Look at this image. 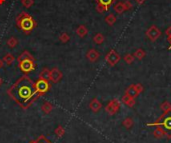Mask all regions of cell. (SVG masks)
I'll list each match as a JSON object with an SVG mask.
<instances>
[{
    "label": "cell",
    "instance_id": "obj_1",
    "mask_svg": "<svg viewBox=\"0 0 171 143\" xmlns=\"http://www.w3.org/2000/svg\"><path fill=\"white\" fill-rule=\"evenodd\" d=\"M8 93L15 101H17L21 106L26 107L37 96L34 83L28 77H22L10 88Z\"/></svg>",
    "mask_w": 171,
    "mask_h": 143
},
{
    "label": "cell",
    "instance_id": "obj_2",
    "mask_svg": "<svg viewBox=\"0 0 171 143\" xmlns=\"http://www.w3.org/2000/svg\"><path fill=\"white\" fill-rule=\"evenodd\" d=\"M147 126L149 127H160L165 133V137L167 139H171V111L163 112L154 122L147 123Z\"/></svg>",
    "mask_w": 171,
    "mask_h": 143
},
{
    "label": "cell",
    "instance_id": "obj_3",
    "mask_svg": "<svg viewBox=\"0 0 171 143\" xmlns=\"http://www.w3.org/2000/svg\"><path fill=\"white\" fill-rule=\"evenodd\" d=\"M16 25L19 27V29L23 31L25 34H29V33L36 27V22L33 19V17L26 12H21L18 14L15 18Z\"/></svg>",
    "mask_w": 171,
    "mask_h": 143
},
{
    "label": "cell",
    "instance_id": "obj_4",
    "mask_svg": "<svg viewBox=\"0 0 171 143\" xmlns=\"http://www.w3.org/2000/svg\"><path fill=\"white\" fill-rule=\"evenodd\" d=\"M132 8H133V4L130 1H128V0H126V1H120L113 5V10L117 14H122L125 11H129Z\"/></svg>",
    "mask_w": 171,
    "mask_h": 143
},
{
    "label": "cell",
    "instance_id": "obj_5",
    "mask_svg": "<svg viewBox=\"0 0 171 143\" xmlns=\"http://www.w3.org/2000/svg\"><path fill=\"white\" fill-rule=\"evenodd\" d=\"M18 62H19V68L23 73L32 72L36 67L34 60H31V59H24Z\"/></svg>",
    "mask_w": 171,
    "mask_h": 143
},
{
    "label": "cell",
    "instance_id": "obj_6",
    "mask_svg": "<svg viewBox=\"0 0 171 143\" xmlns=\"http://www.w3.org/2000/svg\"><path fill=\"white\" fill-rule=\"evenodd\" d=\"M116 0H96V11L99 13H104L115 3Z\"/></svg>",
    "mask_w": 171,
    "mask_h": 143
},
{
    "label": "cell",
    "instance_id": "obj_7",
    "mask_svg": "<svg viewBox=\"0 0 171 143\" xmlns=\"http://www.w3.org/2000/svg\"><path fill=\"white\" fill-rule=\"evenodd\" d=\"M143 90H144V88H143V86L140 83L132 84V85L128 86L127 89L125 90V94L132 97V98H136L140 93L143 92Z\"/></svg>",
    "mask_w": 171,
    "mask_h": 143
},
{
    "label": "cell",
    "instance_id": "obj_8",
    "mask_svg": "<svg viewBox=\"0 0 171 143\" xmlns=\"http://www.w3.org/2000/svg\"><path fill=\"white\" fill-rule=\"evenodd\" d=\"M121 103L118 99H112L108 102V104L105 106V111L109 114V115H115L120 109Z\"/></svg>",
    "mask_w": 171,
    "mask_h": 143
},
{
    "label": "cell",
    "instance_id": "obj_9",
    "mask_svg": "<svg viewBox=\"0 0 171 143\" xmlns=\"http://www.w3.org/2000/svg\"><path fill=\"white\" fill-rule=\"evenodd\" d=\"M120 55L118 52H116L114 49H111L105 56V61L107 62V64L109 66H115L116 64H118V62L120 61Z\"/></svg>",
    "mask_w": 171,
    "mask_h": 143
},
{
    "label": "cell",
    "instance_id": "obj_10",
    "mask_svg": "<svg viewBox=\"0 0 171 143\" xmlns=\"http://www.w3.org/2000/svg\"><path fill=\"white\" fill-rule=\"evenodd\" d=\"M146 36L148 37V39H149L151 42H154L161 36V31L157 26L151 25L146 31Z\"/></svg>",
    "mask_w": 171,
    "mask_h": 143
},
{
    "label": "cell",
    "instance_id": "obj_11",
    "mask_svg": "<svg viewBox=\"0 0 171 143\" xmlns=\"http://www.w3.org/2000/svg\"><path fill=\"white\" fill-rule=\"evenodd\" d=\"M34 87H35V90L37 92V94L41 95V94H44V93H46L49 90L50 84H49V81L39 79L34 83Z\"/></svg>",
    "mask_w": 171,
    "mask_h": 143
},
{
    "label": "cell",
    "instance_id": "obj_12",
    "mask_svg": "<svg viewBox=\"0 0 171 143\" xmlns=\"http://www.w3.org/2000/svg\"><path fill=\"white\" fill-rule=\"evenodd\" d=\"M62 72L58 68L54 67L50 70V81L53 83H58V82L62 79Z\"/></svg>",
    "mask_w": 171,
    "mask_h": 143
},
{
    "label": "cell",
    "instance_id": "obj_13",
    "mask_svg": "<svg viewBox=\"0 0 171 143\" xmlns=\"http://www.w3.org/2000/svg\"><path fill=\"white\" fill-rule=\"evenodd\" d=\"M99 57H100V54H99V52L94 48L89 49L86 53V58L89 60L90 62H96L99 59Z\"/></svg>",
    "mask_w": 171,
    "mask_h": 143
},
{
    "label": "cell",
    "instance_id": "obj_14",
    "mask_svg": "<svg viewBox=\"0 0 171 143\" xmlns=\"http://www.w3.org/2000/svg\"><path fill=\"white\" fill-rule=\"evenodd\" d=\"M101 107H102V104H101V102L99 101L97 98H93L92 100L90 101V103H89V108L94 113H97L99 110L101 109Z\"/></svg>",
    "mask_w": 171,
    "mask_h": 143
},
{
    "label": "cell",
    "instance_id": "obj_15",
    "mask_svg": "<svg viewBox=\"0 0 171 143\" xmlns=\"http://www.w3.org/2000/svg\"><path fill=\"white\" fill-rule=\"evenodd\" d=\"M121 101H122L126 106H128V107H133L135 105V98H132L128 95H126L124 94L122 96V99H121Z\"/></svg>",
    "mask_w": 171,
    "mask_h": 143
},
{
    "label": "cell",
    "instance_id": "obj_16",
    "mask_svg": "<svg viewBox=\"0 0 171 143\" xmlns=\"http://www.w3.org/2000/svg\"><path fill=\"white\" fill-rule=\"evenodd\" d=\"M39 79L45 80V81H50V70L46 67H44L39 73Z\"/></svg>",
    "mask_w": 171,
    "mask_h": 143
},
{
    "label": "cell",
    "instance_id": "obj_17",
    "mask_svg": "<svg viewBox=\"0 0 171 143\" xmlns=\"http://www.w3.org/2000/svg\"><path fill=\"white\" fill-rule=\"evenodd\" d=\"M87 33H88V30L86 28V26L84 25H80L77 27V29H76V34L78 35L80 38H83L87 35Z\"/></svg>",
    "mask_w": 171,
    "mask_h": 143
},
{
    "label": "cell",
    "instance_id": "obj_18",
    "mask_svg": "<svg viewBox=\"0 0 171 143\" xmlns=\"http://www.w3.org/2000/svg\"><path fill=\"white\" fill-rule=\"evenodd\" d=\"M41 110L42 111L45 113V114H49V113H51V111L53 110V105L50 103V102H44L42 104V106H41Z\"/></svg>",
    "mask_w": 171,
    "mask_h": 143
},
{
    "label": "cell",
    "instance_id": "obj_19",
    "mask_svg": "<svg viewBox=\"0 0 171 143\" xmlns=\"http://www.w3.org/2000/svg\"><path fill=\"white\" fill-rule=\"evenodd\" d=\"M116 20H117L116 16H115L113 13L108 14V15L106 16V17H105V22H106V23H107L109 26L114 25V23H115V22H116Z\"/></svg>",
    "mask_w": 171,
    "mask_h": 143
},
{
    "label": "cell",
    "instance_id": "obj_20",
    "mask_svg": "<svg viewBox=\"0 0 171 143\" xmlns=\"http://www.w3.org/2000/svg\"><path fill=\"white\" fill-rule=\"evenodd\" d=\"M2 60H3L4 63L6 64V65H11V64L13 63L14 60H15V58H14V56L11 53H8V54H5L4 55Z\"/></svg>",
    "mask_w": 171,
    "mask_h": 143
},
{
    "label": "cell",
    "instance_id": "obj_21",
    "mask_svg": "<svg viewBox=\"0 0 171 143\" xmlns=\"http://www.w3.org/2000/svg\"><path fill=\"white\" fill-rule=\"evenodd\" d=\"M153 135H154V137H155V138H157V139H161V138H164V137H165L164 131H163L160 127H158V126L155 128V130L153 131Z\"/></svg>",
    "mask_w": 171,
    "mask_h": 143
},
{
    "label": "cell",
    "instance_id": "obj_22",
    "mask_svg": "<svg viewBox=\"0 0 171 143\" xmlns=\"http://www.w3.org/2000/svg\"><path fill=\"white\" fill-rule=\"evenodd\" d=\"M104 40H105V38H104L103 34H101V33H97V34H95L94 37H93V42L97 44V45H101L104 42Z\"/></svg>",
    "mask_w": 171,
    "mask_h": 143
},
{
    "label": "cell",
    "instance_id": "obj_23",
    "mask_svg": "<svg viewBox=\"0 0 171 143\" xmlns=\"http://www.w3.org/2000/svg\"><path fill=\"white\" fill-rule=\"evenodd\" d=\"M145 55H146L145 51L143 50V49L139 48V49H137V50H135V52H134V54H133V56H134L135 59L142 60L143 58L145 57Z\"/></svg>",
    "mask_w": 171,
    "mask_h": 143
},
{
    "label": "cell",
    "instance_id": "obj_24",
    "mask_svg": "<svg viewBox=\"0 0 171 143\" xmlns=\"http://www.w3.org/2000/svg\"><path fill=\"white\" fill-rule=\"evenodd\" d=\"M24 59H31V60H34V57L32 56V55L30 54L29 51H23L18 57V61H21V60H24Z\"/></svg>",
    "mask_w": 171,
    "mask_h": 143
},
{
    "label": "cell",
    "instance_id": "obj_25",
    "mask_svg": "<svg viewBox=\"0 0 171 143\" xmlns=\"http://www.w3.org/2000/svg\"><path fill=\"white\" fill-rule=\"evenodd\" d=\"M54 133L56 134L57 137H59V138H61V137H63L64 134H65V129H64V127H63L62 125H58L57 127L55 128Z\"/></svg>",
    "mask_w": 171,
    "mask_h": 143
},
{
    "label": "cell",
    "instance_id": "obj_26",
    "mask_svg": "<svg viewBox=\"0 0 171 143\" xmlns=\"http://www.w3.org/2000/svg\"><path fill=\"white\" fill-rule=\"evenodd\" d=\"M122 125L126 129H130L132 126H133V119H132L131 117L124 118V120L122 121Z\"/></svg>",
    "mask_w": 171,
    "mask_h": 143
},
{
    "label": "cell",
    "instance_id": "obj_27",
    "mask_svg": "<svg viewBox=\"0 0 171 143\" xmlns=\"http://www.w3.org/2000/svg\"><path fill=\"white\" fill-rule=\"evenodd\" d=\"M160 109L162 110V112H169L171 111V103L169 101H164L161 103L160 105Z\"/></svg>",
    "mask_w": 171,
    "mask_h": 143
},
{
    "label": "cell",
    "instance_id": "obj_28",
    "mask_svg": "<svg viewBox=\"0 0 171 143\" xmlns=\"http://www.w3.org/2000/svg\"><path fill=\"white\" fill-rule=\"evenodd\" d=\"M134 56H133V54H130V53H127V54H125L124 55V57H123V60L124 61L127 63V64H132L134 62Z\"/></svg>",
    "mask_w": 171,
    "mask_h": 143
},
{
    "label": "cell",
    "instance_id": "obj_29",
    "mask_svg": "<svg viewBox=\"0 0 171 143\" xmlns=\"http://www.w3.org/2000/svg\"><path fill=\"white\" fill-rule=\"evenodd\" d=\"M17 44H18V40H17V38H15V37H10L7 40V45L10 48H14Z\"/></svg>",
    "mask_w": 171,
    "mask_h": 143
},
{
    "label": "cell",
    "instance_id": "obj_30",
    "mask_svg": "<svg viewBox=\"0 0 171 143\" xmlns=\"http://www.w3.org/2000/svg\"><path fill=\"white\" fill-rule=\"evenodd\" d=\"M59 40L61 41L62 43H66V42H68L70 40V37H69V35L66 32H63V33H61V34H60Z\"/></svg>",
    "mask_w": 171,
    "mask_h": 143
},
{
    "label": "cell",
    "instance_id": "obj_31",
    "mask_svg": "<svg viewBox=\"0 0 171 143\" xmlns=\"http://www.w3.org/2000/svg\"><path fill=\"white\" fill-rule=\"evenodd\" d=\"M21 3L25 8H30L34 4V1L33 0H21Z\"/></svg>",
    "mask_w": 171,
    "mask_h": 143
},
{
    "label": "cell",
    "instance_id": "obj_32",
    "mask_svg": "<svg viewBox=\"0 0 171 143\" xmlns=\"http://www.w3.org/2000/svg\"><path fill=\"white\" fill-rule=\"evenodd\" d=\"M165 33H166L167 37L171 36V26H170V27H168V28L166 29V31H165Z\"/></svg>",
    "mask_w": 171,
    "mask_h": 143
},
{
    "label": "cell",
    "instance_id": "obj_33",
    "mask_svg": "<svg viewBox=\"0 0 171 143\" xmlns=\"http://www.w3.org/2000/svg\"><path fill=\"white\" fill-rule=\"evenodd\" d=\"M135 2L137 4H139V5H142V4H144L146 2V0H135Z\"/></svg>",
    "mask_w": 171,
    "mask_h": 143
},
{
    "label": "cell",
    "instance_id": "obj_34",
    "mask_svg": "<svg viewBox=\"0 0 171 143\" xmlns=\"http://www.w3.org/2000/svg\"><path fill=\"white\" fill-rule=\"evenodd\" d=\"M4 61H3V60L2 59H0V68H2L3 67V66H4Z\"/></svg>",
    "mask_w": 171,
    "mask_h": 143
},
{
    "label": "cell",
    "instance_id": "obj_35",
    "mask_svg": "<svg viewBox=\"0 0 171 143\" xmlns=\"http://www.w3.org/2000/svg\"><path fill=\"white\" fill-rule=\"evenodd\" d=\"M167 39H168V41H169V43H170V46H169V48H168V49H171V36L167 37Z\"/></svg>",
    "mask_w": 171,
    "mask_h": 143
},
{
    "label": "cell",
    "instance_id": "obj_36",
    "mask_svg": "<svg viewBox=\"0 0 171 143\" xmlns=\"http://www.w3.org/2000/svg\"><path fill=\"white\" fill-rule=\"evenodd\" d=\"M37 143H51L50 141H48V140H46L45 139V142H38V140H37Z\"/></svg>",
    "mask_w": 171,
    "mask_h": 143
},
{
    "label": "cell",
    "instance_id": "obj_37",
    "mask_svg": "<svg viewBox=\"0 0 171 143\" xmlns=\"http://www.w3.org/2000/svg\"><path fill=\"white\" fill-rule=\"evenodd\" d=\"M5 2V0H0V4H3Z\"/></svg>",
    "mask_w": 171,
    "mask_h": 143
},
{
    "label": "cell",
    "instance_id": "obj_38",
    "mask_svg": "<svg viewBox=\"0 0 171 143\" xmlns=\"http://www.w3.org/2000/svg\"><path fill=\"white\" fill-rule=\"evenodd\" d=\"M30 143H37V140H35V141H31Z\"/></svg>",
    "mask_w": 171,
    "mask_h": 143
},
{
    "label": "cell",
    "instance_id": "obj_39",
    "mask_svg": "<svg viewBox=\"0 0 171 143\" xmlns=\"http://www.w3.org/2000/svg\"><path fill=\"white\" fill-rule=\"evenodd\" d=\"M0 84H1V79H0Z\"/></svg>",
    "mask_w": 171,
    "mask_h": 143
}]
</instances>
